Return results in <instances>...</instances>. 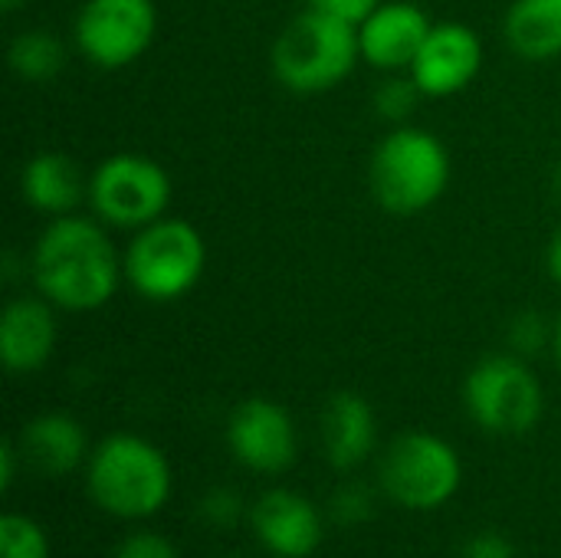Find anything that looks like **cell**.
Wrapping results in <instances>:
<instances>
[{"instance_id":"obj_10","label":"cell","mask_w":561,"mask_h":558,"mask_svg":"<svg viewBox=\"0 0 561 558\" xmlns=\"http://www.w3.org/2000/svg\"><path fill=\"white\" fill-rule=\"evenodd\" d=\"M227 447L243 470L279 477L296 464L299 454L296 421L279 401L247 398L227 418Z\"/></svg>"},{"instance_id":"obj_13","label":"cell","mask_w":561,"mask_h":558,"mask_svg":"<svg viewBox=\"0 0 561 558\" xmlns=\"http://www.w3.org/2000/svg\"><path fill=\"white\" fill-rule=\"evenodd\" d=\"M434 20L414 0H381L358 23L362 62L378 72H408Z\"/></svg>"},{"instance_id":"obj_6","label":"cell","mask_w":561,"mask_h":558,"mask_svg":"<svg viewBox=\"0 0 561 558\" xmlns=\"http://www.w3.org/2000/svg\"><path fill=\"white\" fill-rule=\"evenodd\" d=\"M463 483V460L457 447L434 431L398 434L378 464L381 493L414 513L447 506Z\"/></svg>"},{"instance_id":"obj_23","label":"cell","mask_w":561,"mask_h":558,"mask_svg":"<svg viewBox=\"0 0 561 558\" xmlns=\"http://www.w3.org/2000/svg\"><path fill=\"white\" fill-rule=\"evenodd\" d=\"M332 520H339L342 526H358L365 520H371L375 513V500L365 487L352 483V487H339V493L332 497V506H329Z\"/></svg>"},{"instance_id":"obj_25","label":"cell","mask_w":561,"mask_h":558,"mask_svg":"<svg viewBox=\"0 0 561 558\" xmlns=\"http://www.w3.org/2000/svg\"><path fill=\"white\" fill-rule=\"evenodd\" d=\"M112 558H181V553L168 536L151 533V529H138V533H128L118 543Z\"/></svg>"},{"instance_id":"obj_16","label":"cell","mask_w":561,"mask_h":558,"mask_svg":"<svg viewBox=\"0 0 561 558\" xmlns=\"http://www.w3.org/2000/svg\"><path fill=\"white\" fill-rule=\"evenodd\" d=\"M20 194L46 220L69 217L79 210V204L89 201V174H82L72 155L46 148V151H36L23 164Z\"/></svg>"},{"instance_id":"obj_33","label":"cell","mask_w":561,"mask_h":558,"mask_svg":"<svg viewBox=\"0 0 561 558\" xmlns=\"http://www.w3.org/2000/svg\"><path fill=\"white\" fill-rule=\"evenodd\" d=\"M230 558H240V556H230Z\"/></svg>"},{"instance_id":"obj_17","label":"cell","mask_w":561,"mask_h":558,"mask_svg":"<svg viewBox=\"0 0 561 558\" xmlns=\"http://www.w3.org/2000/svg\"><path fill=\"white\" fill-rule=\"evenodd\" d=\"M20 457L23 467L43 477H66L89 460V441L82 424L66 411H46L23 424L20 431Z\"/></svg>"},{"instance_id":"obj_31","label":"cell","mask_w":561,"mask_h":558,"mask_svg":"<svg viewBox=\"0 0 561 558\" xmlns=\"http://www.w3.org/2000/svg\"><path fill=\"white\" fill-rule=\"evenodd\" d=\"M23 7V0H0V10L3 13H13V10H20Z\"/></svg>"},{"instance_id":"obj_3","label":"cell","mask_w":561,"mask_h":558,"mask_svg":"<svg viewBox=\"0 0 561 558\" xmlns=\"http://www.w3.org/2000/svg\"><path fill=\"white\" fill-rule=\"evenodd\" d=\"M450 184L447 145L421 125H394L371 151L368 191L375 204L394 217L431 210Z\"/></svg>"},{"instance_id":"obj_29","label":"cell","mask_w":561,"mask_h":558,"mask_svg":"<svg viewBox=\"0 0 561 558\" xmlns=\"http://www.w3.org/2000/svg\"><path fill=\"white\" fill-rule=\"evenodd\" d=\"M546 270H549V276H552V280L561 286V227L552 234V240H549V250H546Z\"/></svg>"},{"instance_id":"obj_9","label":"cell","mask_w":561,"mask_h":558,"mask_svg":"<svg viewBox=\"0 0 561 558\" xmlns=\"http://www.w3.org/2000/svg\"><path fill=\"white\" fill-rule=\"evenodd\" d=\"M158 36L154 0H85L72 20V46L95 69L138 62Z\"/></svg>"},{"instance_id":"obj_19","label":"cell","mask_w":561,"mask_h":558,"mask_svg":"<svg viewBox=\"0 0 561 558\" xmlns=\"http://www.w3.org/2000/svg\"><path fill=\"white\" fill-rule=\"evenodd\" d=\"M66 43L46 26H30L16 33L7 46V66L23 82H49L66 66Z\"/></svg>"},{"instance_id":"obj_5","label":"cell","mask_w":561,"mask_h":558,"mask_svg":"<svg viewBox=\"0 0 561 558\" xmlns=\"http://www.w3.org/2000/svg\"><path fill=\"white\" fill-rule=\"evenodd\" d=\"M125 286L148 303L184 299L207 270V243L201 230L181 217H161L131 234L122 250Z\"/></svg>"},{"instance_id":"obj_8","label":"cell","mask_w":561,"mask_h":558,"mask_svg":"<svg viewBox=\"0 0 561 558\" xmlns=\"http://www.w3.org/2000/svg\"><path fill=\"white\" fill-rule=\"evenodd\" d=\"M85 204L105 227L135 234L168 214L171 178L148 155L115 151L92 168Z\"/></svg>"},{"instance_id":"obj_28","label":"cell","mask_w":561,"mask_h":558,"mask_svg":"<svg viewBox=\"0 0 561 558\" xmlns=\"http://www.w3.org/2000/svg\"><path fill=\"white\" fill-rule=\"evenodd\" d=\"M23 464V457H20V447H16V441H7L3 447H0V487H3V493H10V487H13V480H16V467Z\"/></svg>"},{"instance_id":"obj_22","label":"cell","mask_w":561,"mask_h":558,"mask_svg":"<svg viewBox=\"0 0 561 558\" xmlns=\"http://www.w3.org/2000/svg\"><path fill=\"white\" fill-rule=\"evenodd\" d=\"M552 329L556 326H549V319L542 312H536V309L519 312L513 319V326H510V345H513L516 355L533 358V355H539L552 342Z\"/></svg>"},{"instance_id":"obj_15","label":"cell","mask_w":561,"mask_h":558,"mask_svg":"<svg viewBox=\"0 0 561 558\" xmlns=\"http://www.w3.org/2000/svg\"><path fill=\"white\" fill-rule=\"evenodd\" d=\"M319 434H322V454L329 467L339 474H352L375 454V444H378L375 408L355 391H339L322 408Z\"/></svg>"},{"instance_id":"obj_32","label":"cell","mask_w":561,"mask_h":558,"mask_svg":"<svg viewBox=\"0 0 561 558\" xmlns=\"http://www.w3.org/2000/svg\"><path fill=\"white\" fill-rule=\"evenodd\" d=\"M556 197H559V204H561V161H559V168H556Z\"/></svg>"},{"instance_id":"obj_24","label":"cell","mask_w":561,"mask_h":558,"mask_svg":"<svg viewBox=\"0 0 561 558\" xmlns=\"http://www.w3.org/2000/svg\"><path fill=\"white\" fill-rule=\"evenodd\" d=\"M201 516L207 526H217V529H230L237 526L247 513H243V503L237 493H230L227 487H217L210 490L204 500H201Z\"/></svg>"},{"instance_id":"obj_1","label":"cell","mask_w":561,"mask_h":558,"mask_svg":"<svg viewBox=\"0 0 561 558\" xmlns=\"http://www.w3.org/2000/svg\"><path fill=\"white\" fill-rule=\"evenodd\" d=\"M26 276L59 312H95L125 283L122 253L108 227L82 214L46 220L30 250Z\"/></svg>"},{"instance_id":"obj_27","label":"cell","mask_w":561,"mask_h":558,"mask_svg":"<svg viewBox=\"0 0 561 558\" xmlns=\"http://www.w3.org/2000/svg\"><path fill=\"white\" fill-rule=\"evenodd\" d=\"M381 0H306L309 10H319L325 16H335V20H345L352 26H358Z\"/></svg>"},{"instance_id":"obj_11","label":"cell","mask_w":561,"mask_h":558,"mask_svg":"<svg viewBox=\"0 0 561 558\" xmlns=\"http://www.w3.org/2000/svg\"><path fill=\"white\" fill-rule=\"evenodd\" d=\"M483 69V39L460 20H440L431 26L408 76L424 99H450L473 86Z\"/></svg>"},{"instance_id":"obj_18","label":"cell","mask_w":561,"mask_h":558,"mask_svg":"<svg viewBox=\"0 0 561 558\" xmlns=\"http://www.w3.org/2000/svg\"><path fill=\"white\" fill-rule=\"evenodd\" d=\"M506 46L526 62L561 56V0H513L503 20Z\"/></svg>"},{"instance_id":"obj_30","label":"cell","mask_w":561,"mask_h":558,"mask_svg":"<svg viewBox=\"0 0 561 558\" xmlns=\"http://www.w3.org/2000/svg\"><path fill=\"white\" fill-rule=\"evenodd\" d=\"M552 352H556V362H559L561 368V312L559 319H556V329H552Z\"/></svg>"},{"instance_id":"obj_2","label":"cell","mask_w":561,"mask_h":558,"mask_svg":"<svg viewBox=\"0 0 561 558\" xmlns=\"http://www.w3.org/2000/svg\"><path fill=\"white\" fill-rule=\"evenodd\" d=\"M85 493L105 516L145 523L168 506L174 493V474L158 444L141 434L118 431L89 451Z\"/></svg>"},{"instance_id":"obj_14","label":"cell","mask_w":561,"mask_h":558,"mask_svg":"<svg viewBox=\"0 0 561 558\" xmlns=\"http://www.w3.org/2000/svg\"><path fill=\"white\" fill-rule=\"evenodd\" d=\"M56 306L36 289L13 296L0 316V362L10 375H33L46 368L59 342Z\"/></svg>"},{"instance_id":"obj_7","label":"cell","mask_w":561,"mask_h":558,"mask_svg":"<svg viewBox=\"0 0 561 558\" xmlns=\"http://www.w3.org/2000/svg\"><path fill=\"white\" fill-rule=\"evenodd\" d=\"M463 408L470 421L496 437L529 434L546 411V391L529 362L516 352L480 358L463 378Z\"/></svg>"},{"instance_id":"obj_26","label":"cell","mask_w":561,"mask_h":558,"mask_svg":"<svg viewBox=\"0 0 561 558\" xmlns=\"http://www.w3.org/2000/svg\"><path fill=\"white\" fill-rule=\"evenodd\" d=\"M460 558H516V546L510 543V536L486 529V533H477L463 543Z\"/></svg>"},{"instance_id":"obj_4","label":"cell","mask_w":561,"mask_h":558,"mask_svg":"<svg viewBox=\"0 0 561 558\" xmlns=\"http://www.w3.org/2000/svg\"><path fill=\"white\" fill-rule=\"evenodd\" d=\"M362 62L358 26L302 7L270 49L276 82L296 95H319L342 86Z\"/></svg>"},{"instance_id":"obj_20","label":"cell","mask_w":561,"mask_h":558,"mask_svg":"<svg viewBox=\"0 0 561 558\" xmlns=\"http://www.w3.org/2000/svg\"><path fill=\"white\" fill-rule=\"evenodd\" d=\"M0 558H49V539L33 516L7 513L0 520Z\"/></svg>"},{"instance_id":"obj_21","label":"cell","mask_w":561,"mask_h":558,"mask_svg":"<svg viewBox=\"0 0 561 558\" xmlns=\"http://www.w3.org/2000/svg\"><path fill=\"white\" fill-rule=\"evenodd\" d=\"M421 99L424 95L408 72H388V79H381V86L375 89V109L391 125H404Z\"/></svg>"},{"instance_id":"obj_12","label":"cell","mask_w":561,"mask_h":558,"mask_svg":"<svg viewBox=\"0 0 561 558\" xmlns=\"http://www.w3.org/2000/svg\"><path fill=\"white\" fill-rule=\"evenodd\" d=\"M256 543L273 558H309L322 546L325 516L296 490H266L247 510Z\"/></svg>"}]
</instances>
